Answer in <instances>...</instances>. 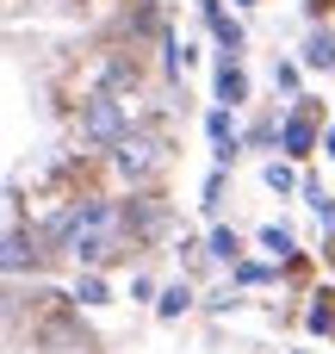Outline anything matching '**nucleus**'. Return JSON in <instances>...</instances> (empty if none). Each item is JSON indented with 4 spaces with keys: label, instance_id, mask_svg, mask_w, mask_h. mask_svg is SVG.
<instances>
[{
    "label": "nucleus",
    "instance_id": "f257e3e1",
    "mask_svg": "<svg viewBox=\"0 0 335 354\" xmlns=\"http://www.w3.org/2000/svg\"><path fill=\"white\" fill-rule=\"evenodd\" d=\"M75 131H81L87 143H99V149H118V143L131 137V112H124L118 93H87L81 112H75Z\"/></svg>",
    "mask_w": 335,
    "mask_h": 354
},
{
    "label": "nucleus",
    "instance_id": "f03ea898",
    "mask_svg": "<svg viewBox=\"0 0 335 354\" xmlns=\"http://www.w3.org/2000/svg\"><path fill=\"white\" fill-rule=\"evenodd\" d=\"M112 168H118L131 187H143V180H155V174L168 168V143H162L155 131H131V137L112 149Z\"/></svg>",
    "mask_w": 335,
    "mask_h": 354
},
{
    "label": "nucleus",
    "instance_id": "7ed1b4c3",
    "mask_svg": "<svg viewBox=\"0 0 335 354\" xmlns=\"http://www.w3.org/2000/svg\"><path fill=\"white\" fill-rule=\"evenodd\" d=\"M317 118H323V106H317V100H305V93H298V106L280 118V149H286L292 162H298V156H311V149H323Z\"/></svg>",
    "mask_w": 335,
    "mask_h": 354
},
{
    "label": "nucleus",
    "instance_id": "20e7f679",
    "mask_svg": "<svg viewBox=\"0 0 335 354\" xmlns=\"http://www.w3.org/2000/svg\"><path fill=\"white\" fill-rule=\"evenodd\" d=\"M124 224H131V236H162V230H168V205H162V193H137V199L124 205Z\"/></svg>",
    "mask_w": 335,
    "mask_h": 354
},
{
    "label": "nucleus",
    "instance_id": "39448f33",
    "mask_svg": "<svg viewBox=\"0 0 335 354\" xmlns=\"http://www.w3.org/2000/svg\"><path fill=\"white\" fill-rule=\"evenodd\" d=\"M242 100H249V75L236 68V56H224V62H218V106L230 112V106H242Z\"/></svg>",
    "mask_w": 335,
    "mask_h": 354
},
{
    "label": "nucleus",
    "instance_id": "423d86ee",
    "mask_svg": "<svg viewBox=\"0 0 335 354\" xmlns=\"http://www.w3.org/2000/svg\"><path fill=\"white\" fill-rule=\"evenodd\" d=\"M199 12H205V25H211V37H218V44H224V50L236 56V50H242V25H236V19H230V12H224L218 0H199Z\"/></svg>",
    "mask_w": 335,
    "mask_h": 354
},
{
    "label": "nucleus",
    "instance_id": "0eeeda50",
    "mask_svg": "<svg viewBox=\"0 0 335 354\" xmlns=\"http://www.w3.org/2000/svg\"><path fill=\"white\" fill-rule=\"evenodd\" d=\"M31 261H37V249H31V236H25V224L12 218V224H6V274H25Z\"/></svg>",
    "mask_w": 335,
    "mask_h": 354
},
{
    "label": "nucleus",
    "instance_id": "6e6552de",
    "mask_svg": "<svg viewBox=\"0 0 335 354\" xmlns=\"http://www.w3.org/2000/svg\"><path fill=\"white\" fill-rule=\"evenodd\" d=\"M305 68H335V31L317 25V31L305 37Z\"/></svg>",
    "mask_w": 335,
    "mask_h": 354
},
{
    "label": "nucleus",
    "instance_id": "1a4fd4ad",
    "mask_svg": "<svg viewBox=\"0 0 335 354\" xmlns=\"http://www.w3.org/2000/svg\"><path fill=\"white\" fill-rule=\"evenodd\" d=\"M261 180H267V193H280V199H286V193H305V180H298V168H292V162H267V168H261Z\"/></svg>",
    "mask_w": 335,
    "mask_h": 354
},
{
    "label": "nucleus",
    "instance_id": "9d476101",
    "mask_svg": "<svg viewBox=\"0 0 335 354\" xmlns=\"http://www.w3.org/2000/svg\"><path fill=\"white\" fill-rule=\"evenodd\" d=\"M305 324H311V336H335V292H317V305L305 311Z\"/></svg>",
    "mask_w": 335,
    "mask_h": 354
},
{
    "label": "nucleus",
    "instance_id": "9b49d317",
    "mask_svg": "<svg viewBox=\"0 0 335 354\" xmlns=\"http://www.w3.org/2000/svg\"><path fill=\"white\" fill-rule=\"evenodd\" d=\"M186 305H193V292H186V280H180V286H168V292L155 299V317L174 324V317H186Z\"/></svg>",
    "mask_w": 335,
    "mask_h": 354
},
{
    "label": "nucleus",
    "instance_id": "f8f14e48",
    "mask_svg": "<svg viewBox=\"0 0 335 354\" xmlns=\"http://www.w3.org/2000/svg\"><path fill=\"white\" fill-rule=\"evenodd\" d=\"M205 255H218V261H236V255H242L236 230H230V224H218V230H211V243H205Z\"/></svg>",
    "mask_w": 335,
    "mask_h": 354
},
{
    "label": "nucleus",
    "instance_id": "ddd939ff",
    "mask_svg": "<svg viewBox=\"0 0 335 354\" xmlns=\"http://www.w3.org/2000/svg\"><path fill=\"white\" fill-rule=\"evenodd\" d=\"M261 249H267L274 261H292V230H286V224H267V230H261Z\"/></svg>",
    "mask_w": 335,
    "mask_h": 354
},
{
    "label": "nucleus",
    "instance_id": "4468645a",
    "mask_svg": "<svg viewBox=\"0 0 335 354\" xmlns=\"http://www.w3.org/2000/svg\"><path fill=\"white\" fill-rule=\"evenodd\" d=\"M75 299H81V305H112V286H106L99 274H81V280H75Z\"/></svg>",
    "mask_w": 335,
    "mask_h": 354
},
{
    "label": "nucleus",
    "instance_id": "2eb2a0df",
    "mask_svg": "<svg viewBox=\"0 0 335 354\" xmlns=\"http://www.w3.org/2000/svg\"><path fill=\"white\" fill-rule=\"evenodd\" d=\"M305 199H311V212H317L323 224H335V199L323 193V187H317V180H305Z\"/></svg>",
    "mask_w": 335,
    "mask_h": 354
},
{
    "label": "nucleus",
    "instance_id": "dca6fc26",
    "mask_svg": "<svg viewBox=\"0 0 335 354\" xmlns=\"http://www.w3.org/2000/svg\"><path fill=\"white\" fill-rule=\"evenodd\" d=\"M274 280V268H261V261H242L236 268V286H267Z\"/></svg>",
    "mask_w": 335,
    "mask_h": 354
},
{
    "label": "nucleus",
    "instance_id": "f3484780",
    "mask_svg": "<svg viewBox=\"0 0 335 354\" xmlns=\"http://www.w3.org/2000/svg\"><path fill=\"white\" fill-rule=\"evenodd\" d=\"M218 199H224V168H211V180H205V199H199V205H205V212H218Z\"/></svg>",
    "mask_w": 335,
    "mask_h": 354
},
{
    "label": "nucleus",
    "instance_id": "a211bd4d",
    "mask_svg": "<svg viewBox=\"0 0 335 354\" xmlns=\"http://www.w3.org/2000/svg\"><path fill=\"white\" fill-rule=\"evenodd\" d=\"M274 87H298V62H274Z\"/></svg>",
    "mask_w": 335,
    "mask_h": 354
},
{
    "label": "nucleus",
    "instance_id": "6ab92c4d",
    "mask_svg": "<svg viewBox=\"0 0 335 354\" xmlns=\"http://www.w3.org/2000/svg\"><path fill=\"white\" fill-rule=\"evenodd\" d=\"M323 156H329V162H335V124H329V131H323Z\"/></svg>",
    "mask_w": 335,
    "mask_h": 354
},
{
    "label": "nucleus",
    "instance_id": "aec40b11",
    "mask_svg": "<svg viewBox=\"0 0 335 354\" xmlns=\"http://www.w3.org/2000/svg\"><path fill=\"white\" fill-rule=\"evenodd\" d=\"M305 6H311V12H329V6H335V0H305Z\"/></svg>",
    "mask_w": 335,
    "mask_h": 354
},
{
    "label": "nucleus",
    "instance_id": "412c9836",
    "mask_svg": "<svg viewBox=\"0 0 335 354\" xmlns=\"http://www.w3.org/2000/svg\"><path fill=\"white\" fill-rule=\"evenodd\" d=\"M242 6H255V0H242Z\"/></svg>",
    "mask_w": 335,
    "mask_h": 354
}]
</instances>
